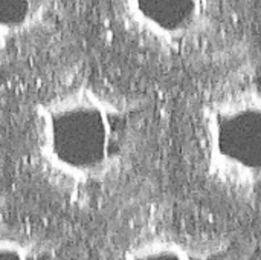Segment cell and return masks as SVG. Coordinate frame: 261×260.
Returning a JSON list of instances; mask_svg holds the SVG:
<instances>
[{
    "instance_id": "7a4b0ae2",
    "label": "cell",
    "mask_w": 261,
    "mask_h": 260,
    "mask_svg": "<svg viewBox=\"0 0 261 260\" xmlns=\"http://www.w3.org/2000/svg\"><path fill=\"white\" fill-rule=\"evenodd\" d=\"M208 175L236 188L261 187V89L245 87L211 100L200 120Z\"/></svg>"
},
{
    "instance_id": "3957f363",
    "label": "cell",
    "mask_w": 261,
    "mask_h": 260,
    "mask_svg": "<svg viewBox=\"0 0 261 260\" xmlns=\"http://www.w3.org/2000/svg\"><path fill=\"white\" fill-rule=\"evenodd\" d=\"M127 25L150 44L180 51L213 21L214 0H118Z\"/></svg>"
},
{
    "instance_id": "277c9868",
    "label": "cell",
    "mask_w": 261,
    "mask_h": 260,
    "mask_svg": "<svg viewBox=\"0 0 261 260\" xmlns=\"http://www.w3.org/2000/svg\"><path fill=\"white\" fill-rule=\"evenodd\" d=\"M50 0H0V38L5 48L34 31L49 12Z\"/></svg>"
},
{
    "instance_id": "8992f818",
    "label": "cell",
    "mask_w": 261,
    "mask_h": 260,
    "mask_svg": "<svg viewBox=\"0 0 261 260\" xmlns=\"http://www.w3.org/2000/svg\"><path fill=\"white\" fill-rule=\"evenodd\" d=\"M0 260H54L46 248L21 234H3Z\"/></svg>"
},
{
    "instance_id": "5b68a950",
    "label": "cell",
    "mask_w": 261,
    "mask_h": 260,
    "mask_svg": "<svg viewBox=\"0 0 261 260\" xmlns=\"http://www.w3.org/2000/svg\"><path fill=\"white\" fill-rule=\"evenodd\" d=\"M225 251L171 239H151L130 248L124 260H225Z\"/></svg>"
},
{
    "instance_id": "6da1fadb",
    "label": "cell",
    "mask_w": 261,
    "mask_h": 260,
    "mask_svg": "<svg viewBox=\"0 0 261 260\" xmlns=\"http://www.w3.org/2000/svg\"><path fill=\"white\" fill-rule=\"evenodd\" d=\"M132 138V109L87 81L52 93L34 112L37 161L66 187L92 188L112 179L128 159Z\"/></svg>"
}]
</instances>
